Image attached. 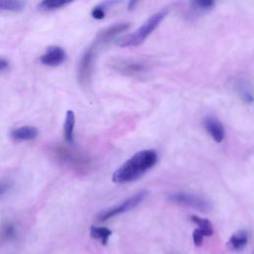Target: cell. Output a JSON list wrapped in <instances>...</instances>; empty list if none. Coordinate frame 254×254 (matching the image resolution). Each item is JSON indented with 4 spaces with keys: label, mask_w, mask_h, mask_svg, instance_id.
<instances>
[{
    "label": "cell",
    "mask_w": 254,
    "mask_h": 254,
    "mask_svg": "<svg viewBox=\"0 0 254 254\" xmlns=\"http://www.w3.org/2000/svg\"><path fill=\"white\" fill-rule=\"evenodd\" d=\"M169 199L174 203L189 206L194 209H197L202 212H207L211 209L210 202L196 194L189 193V192H174L169 195Z\"/></svg>",
    "instance_id": "cell-4"
},
{
    "label": "cell",
    "mask_w": 254,
    "mask_h": 254,
    "mask_svg": "<svg viewBox=\"0 0 254 254\" xmlns=\"http://www.w3.org/2000/svg\"><path fill=\"white\" fill-rule=\"evenodd\" d=\"M69 3H70L69 1H64V0H44L38 5V9L42 11H51V10L64 7V5H67Z\"/></svg>",
    "instance_id": "cell-18"
},
{
    "label": "cell",
    "mask_w": 254,
    "mask_h": 254,
    "mask_svg": "<svg viewBox=\"0 0 254 254\" xmlns=\"http://www.w3.org/2000/svg\"><path fill=\"white\" fill-rule=\"evenodd\" d=\"M107 4L108 3H103V4H100V5L96 6V7H94L92 12H91V16L94 19H97V20L103 19L105 17V12H106Z\"/></svg>",
    "instance_id": "cell-20"
},
{
    "label": "cell",
    "mask_w": 254,
    "mask_h": 254,
    "mask_svg": "<svg viewBox=\"0 0 254 254\" xmlns=\"http://www.w3.org/2000/svg\"><path fill=\"white\" fill-rule=\"evenodd\" d=\"M111 66L126 75H136L146 70L145 63L134 61V60H125V59H115L111 63Z\"/></svg>",
    "instance_id": "cell-6"
},
{
    "label": "cell",
    "mask_w": 254,
    "mask_h": 254,
    "mask_svg": "<svg viewBox=\"0 0 254 254\" xmlns=\"http://www.w3.org/2000/svg\"><path fill=\"white\" fill-rule=\"evenodd\" d=\"M129 26H130L129 23H117V24H114V25L100 31L95 39L93 46L97 47L99 45H103V44L110 42L116 36H118L119 34H121L124 31H126L129 28Z\"/></svg>",
    "instance_id": "cell-7"
},
{
    "label": "cell",
    "mask_w": 254,
    "mask_h": 254,
    "mask_svg": "<svg viewBox=\"0 0 254 254\" xmlns=\"http://www.w3.org/2000/svg\"><path fill=\"white\" fill-rule=\"evenodd\" d=\"M39 135V130L35 126H21L19 128L14 129L11 132V136L15 140L19 141H27V140H33Z\"/></svg>",
    "instance_id": "cell-11"
},
{
    "label": "cell",
    "mask_w": 254,
    "mask_h": 254,
    "mask_svg": "<svg viewBox=\"0 0 254 254\" xmlns=\"http://www.w3.org/2000/svg\"><path fill=\"white\" fill-rule=\"evenodd\" d=\"M8 66V62L4 59H0V71L4 70Z\"/></svg>",
    "instance_id": "cell-23"
},
{
    "label": "cell",
    "mask_w": 254,
    "mask_h": 254,
    "mask_svg": "<svg viewBox=\"0 0 254 254\" xmlns=\"http://www.w3.org/2000/svg\"><path fill=\"white\" fill-rule=\"evenodd\" d=\"M95 58V47L92 46L83 54L78 64V80L82 85H86L91 78L93 63Z\"/></svg>",
    "instance_id": "cell-5"
},
{
    "label": "cell",
    "mask_w": 254,
    "mask_h": 254,
    "mask_svg": "<svg viewBox=\"0 0 254 254\" xmlns=\"http://www.w3.org/2000/svg\"><path fill=\"white\" fill-rule=\"evenodd\" d=\"M147 195H148V191L145 190H142L139 192H137V193L133 194L132 196L128 197L127 199H125L121 203L99 212L97 214L96 219L98 221L102 222V221H106V220H108V219H110L114 216H117L119 214L125 213V212L135 208L138 204H140L147 197Z\"/></svg>",
    "instance_id": "cell-3"
},
{
    "label": "cell",
    "mask_w": 254,
    "mask_h": 254,
    "mask_svg": "<svg viewBox=\"0 0 254 254\" xmlns=\"http://www.w3.org/2000/svg\"><path fill=\"white\" fill-rule=\"evenodd\" d=\"M12 187V183L9 181H0V197L4 195Z\"/></svg>",
    "instance_id": "cell-22"
},
{
    "label": "cell",
    "mask_w": 254,
    "mask_h": 254,
    "mask_svg": "<svg viewBox=\"0 0 254 254\" xmlns=\"http://www.w3.org/2000/svg\"><path fill=\"white\" fill-rule=\"evenodd\" d=\"M158 160L154 149L141 150L121 165L112 175V181L117 184L134 182L153 168Z\"/></svg>",
    "instance_id": "cell-1"
},
{
    "label": "cell",
    "mask_w": 254,
    "mask_h": 254,
    "mask_svg": "<svg viewBox=\"0 0 254 254\" xmlns=\"http://www.w3.org/2000/svg\"><path fill=\"white\" fill-rule=\"evenodd\" d=\"M65 52L59 46H51L47 49L46 53L41 56L40 62L45 65L57 66L63 64L65 60Z\"/></svg>",
    "instance_id": "cell-8"
},
{
    "label": "cell",
    "mask_w": 254,
    "mask_h": 254,
    "mask_svg": "<svg viewBox=\"0 0 254 254\" xmlns=\"http://www.w3.org/2000/svg\"><path fill=\"white\" fill-rule=\"evenodd\" d=\"M215 5V3L211 0H207V1H192L190 3V8L194 11H207L210 10L211 8H213Z\"/></svg>",
    "instance_id": "cell-19"
},
{
    "label": "cell",
    "mask_w": 254,
    "mask_h": 254,
    "mask_svg": "<svg viewBox=\"0 0 254 254\" xmlns=\"http://www.w3.org/2000/svg\"><path fill=\"white\" fill-rule=\"evenodd\" d=\"M137 4H138V1H129V3H128V10L129 11L133 10Z\"/></svg>",
    "instance_id": "cell-24"
},
{
    "label": "cell",
    "mask_w": 254,
    "mask_h": 254,
    "mask_svg": "<svg viewBox=\"0 0 254 254\" xmlns=\"http://www.w3.org/2000/svg\"><path fill=\"white\" fill-rule=\"evenodd\" d=\"M74 124H75L74 113L72 110H67L65 114L64 125V140L68 144H73Z\"/></svg>",
    "instance_id": "cell-13"
},
{
    "label": "cell",
    "mask_w": 254,
    "mask_h": 254,
    "mask_svg": "<svg viewBox=\"0 0 254 254\" xmlns=\"http://www.w3.org/2000/svg\"><path fill=\"white\" fill-rule=\"evenodd\" d=\"M203 238H204V235L201 233V231L199 229L196 228V229L193 230V232H192V240H193V243H194L195 246H197V247L201 246Z\"/></svg>",
    "instance_id": "cell-21"
},
{
    "label": "cell",
    "mask_w": 254,
    "mask_h": 254,
    "mask_svg": "<svg viewBox=\"0 0 254 254\" xmlns=\"http://www.w3.org/2000/svg\"><path fill=\"white\" fill-rule=\"evenodd\" d=\"M190 220L198 226L197 229H199L201 231V233L204 235V237L211 236L213 234V227H212L211 222L208 219L199 217L197 215H191Z\"/></svg>",
    "instance_id": "cell-15"
},
{
    "label": "cell",
    "mask_w": 254,
    "mask_h": 254,
    "mask_svg": "<svg viewBox=\"0 0 254 254\" xmlns=\"http://www.w3.org/2000/svg\"><path fill=\"white\" fill-rule=\"evenodd\" d=\"M234 90L237 93V95L240 97L242 101H244L247 104H250L254 102V91L252 88V85L248 80H246L243 77L236 78L234 80Z\"/></svg>",
    "instance_id": "cell-10"
},
{
    "label": "cell",
    "mask_w": 254,
    "mask_h": 254,
    "mask_svg": "<svg viewBox=\"0 0 254 254\" xmlns=\"http://www.w3.org/2000/svg\"><path fill=\"white\" fill-rule=\"evenodd\" d=\"M248 243V232L246 230H239L233 233L228 240V247L234 251H240L245 248Z\"/></svg>",
    "instance_id": "cell-12"
},
{
    "label": "cell",
    "mask_w": 254,
    "mask_h": 254,
    "mask_svg": "<svg viewBox=\"0 0 254 254\" xmlns=\"http://www.w3.org/2000/svg\"><path fill=\"white\" fill-rule=\"evenodd\" d=\"M17 236V227L11 221H5L0 226V242L7 243L14 240Z\"/></svg>",
    "instance_id": "cell-14"
},
{
    "label": "cell",
    "mask_w": 254,
    "mask_h": 254,
    "mask_svg": "<svg viewBox=\"0 0 254 254\" xmlns=\"http://www.w3.org/2000/svg\"><path fill=\"white\" fill-rule=\"evenodd\" d=\"M203 125L208 134L216 143L222 142L224 139V128L222 123L213 115H207L203 118Z\"/></svg>",
    "instance_id": "cell-9"
},
{
    "label": "cell",
    "mask_w": 254,
    "mask_h": 254,
    "mask_svg": "<svg viewBox=\"0 0 254 254\" xmlns=\"http://www.w3.org/2000/svg\"><path fill=\"white\" fill-rule=\"evenodd\" d=\"M167 14H168L167 10H162V11L152 15L136 31L119 38L116 41V45L119 47H123V48L136 47V46L141 45L147 39V37L160 25V23L165 19Z\"/></svg>",
    "instance_id": "cell-2"
},
{
    "label": "cell",
    "mask_w": 254,
    "mask_h": 254,
    "mask_svg": "<svg viewBox=\"0 0 254 254\" xmlns=\"http://www.w3.org/2000/svg\"><path fill=\"white\" fill-rule=\"evenodd\" d=\"M112 234V231L107 227H98L92 225L90 227V235L94 239H98L101 241L103 245H106L108 242V238Z\"/></svg>",
    "instance_id": "cell-16"
},
{
    "label": "cell",
    "mask_w": 254,
    "mask_h": 254,
    "mask_svg": "<svg viewBox=\"0 0 254 254\" xmlns=\"http://www.w3.org/2000/svg\"><path fill=\"white\" fill-rule=\"evenodd\" d=\"M25 3L19 0H0V11H21L24 9Z\"/></svg>",
    "instance_id": "cell-17"
}]
</instances>
